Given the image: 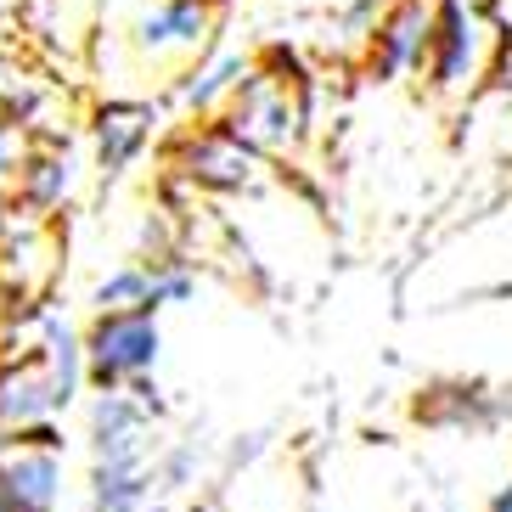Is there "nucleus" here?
<instances>
[{"instance_id":"nucleus-11","label":"nucleus","mask_w":512,"mask_h":512,"mask_svg":"<svg viewBox=\"0 0 512 512\" xmlns=\"http://www.w3.org/2000/svg\"><path fill=\"white\" fill-rule=\"evenodd\" d=\"M74 192H79V158L62 147V141H51V147H34L29 158H23V169H17V181H12V197H17L29 214H40V220L62 214Z\"/></svg>"},{"instance_id":"nucleus-16","label":"nucleus","mask_w":512,"mask_h":512,"mask_svg":"<svg viewBox=\"0 0 512 512\" xmlns=\"http://www.w3.org/2000/svg\"><path fill=\"white\" fill-rule=\"evenodd\" d=\"M203 456H209V445L197 434L158 445V496L169 501V496H181V490H192L197 473H203Z\"/></svg>"},{"instance_id":"nucleus-12","label":"nucleus","mask_w":512,"mask_h":512,"mask_svg":"<svg viewBox=\"0 0 512 512\" xmlns=\"http://www.w3.org/2000/svg\"><path fill=\"white\" fill-rule=\"evenodd\" d=\"M40 422H62L57 400H51L46 361H0V434H23Z\"/></svg>"},{"instance_id":"nucleus-3","label":"nucleus","mask_w":512,"mask_h":512,"mask_svg":"<svg viewBox=\"0 0 512 512\" xmlns=\"http://www.w3.org/2000/svg\"><path fill=\"white\" fill-rule=\"evenodd\" d=\"M496 62V29L479 0H434V40L422 62V85L434 96H467Z\"/></svg>"},{"instance_id":"nucleus-6","label":"nucleus","mask_w":512,"mask_h":512,"mask_svg":"<svg viewBox=\"0 0 512 512\" xmlns=\"http://www.w3.org/2000/svg\"><path fill=\"white\" fill-rule=\"evenodd\" d=\"M79 338H85L91 389H136L141 377H158V361H164L158 316H91Z\"/></svg>"},{"instance_id":"nucleus-5","label":"nucleus","mask_w":512,"mask_h":512,"mask_svg":"<svg viewBox=\"0 0 512 512\" xmlns=\"http://www.w3.org/2000/svg\"><path fill=\"white\" fill-rule=\"evenodd\" d=\"M0 484H6L12 512H62V490H68V434H62V422L0 434Z\"/></svg>"},{"instance_id":"nucleus-14","label":"nucleus","mask_w":512,"mask_h":512,"mask_svg":"<svg viewBox=\"0 0 512 512\" xmlns=\"http://www.w3.org/2000/svg\"><path fill=\"white\" fill-rule=\"evenodd\" d=\"M40 361H46V377H51L57 417H68V411L85 400V389H91V377H85V338H79V327L68 316H57L46 349H40Z\"/></svg>"},{"instance_id":"nucleus-8","label":"nucleus","mask_w":512,"mask_h":512,"mask_svg":"<svg viewBox=\"0 0 512 512\" xmlns=\"http://www.w3.org/2000/svg\"><path fill=\"white\" fill-rule=\"evenodd\" d=\"M428 40H434V0H383L361 51L366 79H377V85L417 79L428 62Z\"/></svg>"},{"instance_id":"nucleus-2","label":"nucleus","mask_w":512,"mask_h":512,"mask_svg":"<svg viewBox=\"0 0 512 512\" xmlns=\"http://www.w3.org/2000/svg\"><path fill=\"white\" fill-rule=\"evenodd\" d=\"M220 17H226V0H141L119 34L141 68L175 85L220 46Z\"/></svg>"},{"instance_id":"nucleus-17","label":"nucleus","mask_w":512,"mask_h":512,"mask_svg":"<svg viewBox=\"0 0 512 512\" xmlns=\"http://www.w3.org/2000/svg\"><path fill=\"white\" fill-rule=\"evenodd\" d=\"M29 124L17 119L12 107H0V192H12L17 169H23V158H29Z\"/></svg>"},{"instance_id":"nucleus-7","label":"nucleus","mask_w":512,"mask_h":512,"mask_svg":"<svg viewBox=\"0 0 512 512\" xmlns=\"http://www.w3.org/2000/svg\"><path fill=\"white\" fill-rule=\"evenodd\" d=\"M169 417V406H147L130 389H96L85 406V445L91 462H158V422Z\"/></svg>"},{"instance_id":"nucleus-13","label":"nucleus","mask_w":512,"mask_h":512,"mask_svg":"<svg viewBox=\"0 0 512 512\" xmlns=\"http://www.w3.org/2000/svg\"><path fill=\"white\" fill-rule=\"evenodd\" d=\"M91 512H141L158 501V462H91L85 479Z\"/></svg>"},{"instance_id":"nucleus-18","label":"nucleus","mask_w":512,"mask_h":512,"mask_svg":"<svg viewBox=\"0 0 512 512\" xmlns=\"http://www.w3.org/2000/svg\"><path fill=\"white\" fill-rule=\"evenodd\" d=\"M484 512H512V479L501 484L496 496H490V507H484Z\"/></svg>"},{"instance_id":"nucleus-10","label":"nucleus","mask_w":512,"mask_h":512,"mask_svg":"<svg viewBox=\"0 0 512 512\" xmlns=\"http://www.w3.org/2000/svg\"><path fill=\"white\" fill-rule=\"evenodd\" d=\"M248 74H254V51L214 46L192 74H181L175 85H169V102L181 107L192 124H214L231 107V96L242 91V79H248Z\"/></svg>"},{"instance_id":"nucleus-15","label":"nucleus","mask_w":512,"mask_h":512,"mask_svg":"<svg viewBox=\"0 0 512 512\" xmlns=\"http://www.w3.org/2000/svg\"><path fill=\"white\" fill-rule=\"evenodd\" d=\"M91 316H158L147 259H124L91 282Z\"/></svg>"},{"instance_id":"nucleus-9","label":"nucleus","mask_w":512,"mask_h":512,"mask_svg":"<svg viewBox=\"0 0 512 512\" xmlns=\"http://www.w3.org/2000/svg\"><path fill=\"white\" fill-rule=\"evenodd\" d=\"M158 124H164V113L147 96H107V102L91 107V152H96L102 181H119L124 169L136 164L152 147Z\"/></svg>"},{"instance_id":"nucleus-4","label":"nucleus","mask_w":512,"mask_h":512,"mask_svg":"<svg viewBox=\"0 0 512 512\" xmlns=\"http://www.w3.org/2000/svg\"><path fill=\"white\" fill-rule=\"evenodd\" d=\"M169 169L186 186L214 197H248L265 186V158L254 147H242L226 124H186L181 136L169 141Z\"/></svg>"},{"instance_id":"nucleus-1","label":"nucleus","mask_w":512,"mask_h":512,"mask_svg":"<svg viewBox=\"0 0 512 512\" xmlns=\"http://www.w3.org/2000/svg\"><path fill=\"white\" fill-rule=\"evenodd\" d=\"M220 124L259 158H287L310 130V85L293 62H254V74L242 79Z\"/></svg>"}]
</instances>
